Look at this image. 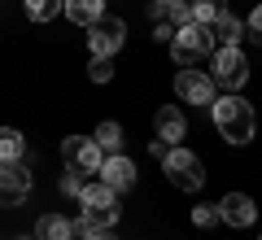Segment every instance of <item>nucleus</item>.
Masks as SVG:
<instances>
[{"label":"nucleus","mask_w":262,"mask_h":240,"mask_svg":"<svg viewBox=\"0 0 262 240\" xmlns=\"http://www.w3.org/2000/svg\"><path fill=\"white\" fill-rule=\"evenodd\" d=\"M258 240H262V236H258Z\"/></svg>","instance_id":"29"},{"label":"nucleus","mask_w":262,"mask_h":240,"mask_svg":"<svg viewBox=\"0 0 262 240\" xmlns=\"http://www.w3.org/2000/svg\"><path fill=\"white\" fill-rule=\"evenodd\" d=\"M96 175H101V184L114 188V192H131V188H136V162L122 157V153H105Z\"/></svg>","instance_id":"10"},{"label":"nucleus","mask_w":262,"mask_h":240,"mask_svg":"<svg viewBox=\"0 0 262 240\" xmlns=\"http://www.w3.org/2000/svg\"><path fill=\"white\" fill-rule=\"evenodd\" d=\"M219 219L227 223V227H253V219H258V201L245 192H227L223 201H219Z\"/></svg>","instance_id":"11"},{"label":"nucleus","mask_w":262,"mask_h":240,"mask_svg":"<svg viewBox=\"0 0 262 240\" xmlns=\"http://www.w3.org/2000/svg\"><path fill=\"white\" fill-rule=\"evenodd\" d=\"M61 13L75 27H92L96 18H105V0H61Z\"/></svg>","instance_id":"14"},{"label":"nucleus","mask_w":262,"mask_h":240,"mask_svg":"<svg viewBox=\"0 0 262 240\" xmlns=\"http://www.w3.org/2000/svg\"><path fill=\"white\" fill-rule=\"evenodd\" d=\"M175 96L184 105H210L219 96V88H214V79L206 70H179L175 74Z\"/></svg>","instance_id":"9"},{"label":"nucleus","mask_w":262,"mask_h":240,"mask_svg":"<svg viewBox=\"0 0 262 240\" xmlns=\"http://www.w3.org/2000/svg\"><path fill=\"white\" fill-rule=\"evenodd\" d=\"M162 170H166V179L175 188H184V192H201V184H206L201 157H196L192 148H184V144H170L166 153H162Z\"/></svg>","instance_id":"4"},{"label":"nucleus","mask_w":262,"mask_h":240,"mask_svg":"<svg viewBox=\"0 0 262 240\" xmlns=\"http://www.w3.org/2000/svg\"><path fill=\"white\" fill-rule=\"evenodd\" d=\"M188 9H192V22H201V27H210V22H214L219 13H227V0H192Z\"/></svg>","instance_id":"18"},{"label":"nucleus","mask_w":262,"mask_h":240,"mask_svg":"<svg viewBox=\"0 0 262 240\" xmlns=\"http://www.w3.org/2000/svg\"><path fill=\"white\" fill-rule=\"evenodd\" d=\"M210 35H214V48H241V39H245V22L232 18V13H219V18L210 22Z\"/></svg>","instance_id":"13"},{"label":"nucleus","mask_w":262,"mask_h":240,"mask_svg":"<svg viewBox=\"0 0 262 240\" xmlns=\"http://www.w3.org/2000/svg\"><path fill=\"white\" fill-rule=\"evenodd\" d=\"M210 118H214L219 136H223L227 144H249V140L258 136V114H253V105L245 101V96H236V92L214 96V101H210Z\"/></svg>","instance_id":"1"},{"label":"nucleus","mask_w":262,"mask_h":240,"mask_svg":"<svg viewBox=\"0 0 262 240\" xmlns=\"http://www.w3.org/2000/svg\"><path fill=\"white\" fill-rule=\"evenodd\" d=\"M170 35H175V27H170V22H153V39H162V44H170Z\"/></svg>","instance_id":"25"},{"label":"nucleus","mask_w":262,"mask_h":240,"mask_svg":"<svg viewBox=\"0 0 262 240\" xmlns=\"http://www.w3.org/2000/svg\"><path fill=\"white\" fill-rule=\"evenodd\" d=\"M127 44V22L122 18H96L88 27V53L92 57H114Z\"/></svg>","instance_id":"7"},{"label":"nucleus","mask_w":262,"mask_h":240,"mask_svg":"<svg viewBox=\"0 0 262 240\" xmlns=\"http://www.w3.org/2000/svg\"><path fill=\"white\" fill-rule=\"evenodd\" d=\"M61 13V0H27V18L31 22H53Z\"/></svg>","instance_id":"19"},{"label":"nucleus","mask_w":262,"mask_h":240,"mask_svg":"<svg viewBox=\"0 0 262 240\" xmlns=\"http://www.w3.org/2000/svg\"><path fill=\"white\" fill-rule=\"evenodd\" d=\"M0 162H27V136L18 127H0Z\"/></svg>","instance_id":"16"},{"label":"nucleus","mask_w":262,"mask_h":240,"mask_svg":"<svg viewBox=\"0 0 262 240\" xmlns=\"http://www.w3.org/2000/svg\"><path fill=\"white\" fill-rule=\"evenodd\" d=\"M162 5H179V0H162Z\"/></svg>","instance_id":"27"},{"label":"nucleus","mask_w":262,"mask_h":240,"mask_svg":"<svg viewBox=\"0 0 262 240\" xmlns=\"http://www.w3.org/2000/svg\"><path fill=\"white\" fill-rule=\"evenodd\" d=\"M92 83H110V74H114V57H92Z\"/></svg>","instance_id":"21"},{"label":"nucleus","mask_w":262,"mask_h":240,"mask_svg":"<svg viewBox=\"0 0 262 240\" xmlns=\"http://www.w3.org/2000/svg\"><path fill=\"white\" fill-rule=\"evenodd\" d=\"M18 240H35V236H18Z\"/></svg>","instance_id":"28"},{"label":"nucleus","mask_w":262,"mask_h":240,"mask_svg":"<svg viewBox=\"0 0 262 240\" xmlns=\"http://www.w3.org/2000/svg\"><path fill=\"white\" fill-rule=\"evenodd\" d=\"M79 223L61 219V214H44V219L35 223V240H75Z\"/></svg>","instance_id":"15"},{"label":"nucleus","mask_w":262,"mask_h":240,"mask_svg":"<svg viewBox=\"0 0 262 240\" xmlns=\"http://www.w3.org/2000/svg\"><path fill=\"white\" fill-rule=\"evenodd\" d=\"M75 240H114V236H110V227H79Z\"/></svg>","instance_id":"24"},{"label":"nucleus","mask_w":262,"mask_h":240,"mask_svg":"<svg viewBox=\"0 0 262 240\" xmlns=\"http://www.w3.org/2000/svg\"><path fill=\"white\" fill-rule=\"evenodd\" d=\"M92 140L101 144V153H122V127L118 122H101V127L92 131Z\"/></svg>","instance_id":"17"},{"label":"nucleus","mask_w":262,"mask_h":240,"mask_svg":"<svg viewBox=\"0 0 262 240\" xmlns=\"http://www.w3.org/2000/svg\"><path fill=\"white\" fill-rule=\"evenodd\" d=\"M166 148H170L166 140H149V153H153V157H162V153H166Z\"/></svg>","instance_id":"26"},{"label":"nucleus","mask_w":262,"mask_h":240,"mask_svg":"<svg viewBox=\"0 0 262 240\" xmlns=\"http://www.w3.org/2000/svg\"><path fill=\"white\" fill-rule=\"evenodd\" d=\"M214 53V35H210V27H201V22H184V27L170 35V57H175L179 70H192L201 57Z\"/></svg>","instance_id":"2"},{"label":"nucleus","mask_w":262,"mask_h":240,"mask_svg":"<svg viewBox=\"0 0 262 240\" xmlns=\"http://www.w3.org/2000/svg\"><path fill=\"white\" fill-rule=\"evenodd\" d=\"M31 197V166L27 162H0V210H13Z\"/></svg>","instance_id":"8"},{"label":"nucleus","mask_w":262,"mask_h":240,"mask_svg":"<svg viewBox=\"0 0 262 240\" xmlns=\"http://www.w3.org/2000/svg\"><path fill=\"white\" fill-rule=\"evenodd\" d=\"M153 127H158V140H166V144H184V136H188V118L179 105H162L153 114Z\"/></svg>","instance_id":"12"},{"label":"nucleus","mask_w":262,"mask_h":240,"mask_svg":"<svg viewBox=\"0 0 262 240\" xmlns=\"http://www.w3.org/2000/svg\"><path fill=\"white\" fill-rule=\"evenodd\" d=\"M79 227H114L118 223V192L105 184H83L79 192Z\"/></svg>","instance_id":"3"},{"label":"nucleus","mask_w":262,"mask_h":240,"mask_svg":"<svg viewBox=\"0 0 262 240\" xmlns=\"http://www.w3.org/2000/svg\"><path fill=\"white\" fill-rule=\"evenodd\" d=\"M210 79H214V88H227V92L245 88V79H249L245 53L241 48H214V57H210Z\"/></svg>","instance_id":"5"},{"label":"nucleus","mask_w":262,"mask_h":240,"mask_svg":"<svg viewBox=\"0 0 262 240\" xmlns=\"http://www.w3.org/2000/svg\"><path fill=\"white\" fill-rule=\"evenodd\" d=\"M192 223H196V227H214V223H219V205H196Z\"/></svg>","instance_id":"22"},{"label":"nucleus","mask_w":262,"mask_h":240,"mask_svg":"<svg viewBox=\"0 0 262 240\" xmlns=\"http://www.w3.org/2000/svg\"><path fill=\"white\" fill-rule=\"evenodd\" d=\"M101 144L92 136H66L61 140V162L66 170H75V175H96L101 170Z\"/></svg>","instance_id":"6"},{"label":"nucleus","mask_w":262,"mask_h":240,"mask_svg":"<svg viewBox=\"0 0 262 240\" xmlns=\"http://www.w3.org/2000/svg\"><path fill=\"white\" fill-rule=\"evenodd\" d=\"M245 39L262 44V5H253V9H249V18H245Z\"/></svg>","instance_id":"20"},{"label":"nucleus","mask_w":262,"mask_h":240,"mask_svg":"<svg viewBox=\"0 0 262 240\" xmlns=\"http://www.w3.org/2000/svg\"><path fill=\"white\" fill-rule=\"evenodd\" d=\"M79 192H83V179H79L75 170H66L61 175V197H79Z\"/></svg>","instance_id":"23"}]
</instances>
